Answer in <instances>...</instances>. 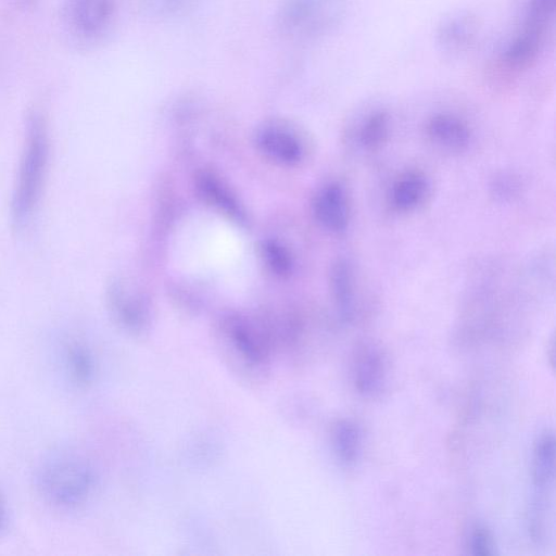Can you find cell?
Returning <instances> with one entry per match:
<instances>
[{
    "mask_svg": "<svg viewBox=\"0 0 556 556\" xmlns=\"http://www.w3.org/2000/svg\"><path fill=\"white\" fill-rule=\"evenodd\" d=\"M555 476V439L549 431L535 442L532 460V482L536 494L552 488Z\"/></svg>",
    "mask_w": 556,
    "mask_h": 556,
    "instance_id": "9a60e30c",
    "label": "cell"
},
{
    "mask_svg": "<svg viewBox=\"0 0 556 556\" xmlns=\"http://www.w3.org/2000/svg\"><path fill=\"white\" fill-rule=\"evenodd\" d=\"M37 486L49 504L61 509H75L84 505L92 494L96 473L80 456L58 454L39 468Z\"/></svg>",
    "mask_w": 556,
    "mask_h": 556,
    "instance_id": "7a4b0ae2",
    "label": "cell"
},
{
    "mask_svg": "<svg viewBox=\"0 0 556 556\" xmlns=\"http://www.w3.org/2000/svg\"><path fill=\"white\" fill-rule=\"evenodd\" d=\"M262 256L271 273L280 277L293 270V257L289 250L276 240H265L261 245Z\"/></svg>",
    "mask_w": 556,
    "mask_h": 556,
    "instance_id": "ac0fdd59",
    "label": "cell"
},
{
    "mask_svg": "<svg viewBox=\"0 0 556 556\" xmlns=\"http://www.w3.org/2000/svg\"><path fill=\"white\" fill-rule=\"evenodd\" d=\"M195 0H143L154 14L163 17H173L186 13Z\"/></svg>",
    "mask_w": 556,
    "mask_h": 556,
    "instance_id": "ffe728a7",
    "label": "cell"
},
{
    "mask_svg": "<svg viewBox=\"0 0 556 556\" xmlns=\"http://www.w3.org/2000/svg\"><path fill=\"white\" fill-rule=\"evenodd\" d=\"M106 303L115 321L131 332L142 331L149 320L148 307L139 293L121 278L106 287Z\"/></svg>",
    "mask_w": 556,
    "mask_h": 556,
    "instance_id": "ba28073f",
    "label": "cell"
},
{
    "mask_svg": "<svg viewBox=\"0 0 556 556\" xmlns=\"http://www.w3.org/2000/svg\"><path fill=\"white\" fill-rule=\"evenodd\" d=\"M224 352L230 363L248 374L263 371L269 358V341L253 324L240 316L226 318L223 326Z\"/></svg>",
    "mask_w": 556,
    "mask_h": 556,
    "instance_id": "277c9868",
    "label": "cell"
},
{
    "mask_svg": "<svg viewBox=\"0 0 556 556\" xmlns=\"http://www.w3.org/2000/svg\"><path fill=\"white\" fill-rule=\"evenodd\" d=\"M387 365L386 354L378 344L364 342L358 345L352 364L355 390L365 397L380 394L387 381Z\"/></svg>",
    "mask_w": 556,
    "mask_h": 556,
    "instance_id": "52a82bcc",
    "label": "cell"
},
{
    "mask_svg": "<svg viewBox=\"0 0 556 556\" xmlns=\"http://www.w3.org/2000/svg\"><path fill=\"white\" fill-rule=\"evenodd\" d=\"M426 135L435 148L450 153L463 152L471 142V129L468 124L451 113L431 116L426 124Z\"/></svg>",
    "mask_w": 556,
    "mask_h": 556,
    "instance_id": "8fae6325",
    "label": "cell"
},
{
    "mask_svg": "<svg viewBox=\"0 0 556 556\" xmlns=\"http://www.w3.org/2000/svg\"><path fill=\"white\" fill-rule=\"evenodd\" d=\"M194 187L200 198L237 224L247 223V214L235 192L216 173L200 169L194 175Z\"/></svg>",
    "mask_w": 556,
    "mask_h": 556,
    "instance_id": "30bf717a",
    "label": "cell"
},
{
    "mask_svg": "<svg viewBox=\"0 0 556 556\" xmlns=\"http://www.w3.org/2000/svg\"><path fill=\"white\" fill-rule=\"evenodd\" d=\"M332 443L338 459L345 466L354 465L362 446V434L357 424L349 419L338 421L333 428Z\"/></svg>",
    "mask_w": 556,
    "mask_h": 556,
    "instance_id": "e0dca14e",
    "label": "cell"
},
{
    "mask_svg": "<svg viewBox=\"0 0 556 556\" xmlns=\"http://www.w3.org/2000/svg\"><path fill=\"white\" fill-rule=\"evenodd\" d=\"M492 194L502 201L513 200L521 191V181L510 173L496 175L491 182Z\"/></svg>",
    "mask_w": 556,
    "mask_h": 556,
    "instance_id": "d6986e66",
    "label": "cell"
},
{
    "mask_svg": "<svg viewBox=\"0 0 556 556\" xmlns=\"http://www.w3.org/2000/svg\"><path fill=\"white\" fill-rule=\"evenodd\" d=\"M317 223L332 233L344 232L351 219V206L344 186L339 181L323 185L312 202Z\"/></svg>",
    "mask_w": 556,
    "mask_h": 556,
    "instance_id": "9c48e42d",
    "label": "cell"
},
{
    "mask_svg": "<svg viewBox=\"0 0 556 556\" xmlns=\"http://www.w3.org/2000/svg\"><path fill=\"white\" fill-rule=\"evenodd\" d=\"M116 11V0H66L64 20L76 40L93 43L109 33Z\"/></svg>",
    "mask_w": 556,
    "mask_h": 556,
    "instance_id": "5b68a950",
    "label": "cell"
},
{
    "mask_svg": "<svg viewBox=\"0 0 556 556\" xmlns=\"http://www.w3.org/2000/svg\"><path fill=\"white\" fill-rule=\"evenodd\" d=\"M2 522H3V508H2V505L0 503V528L2 526Z\"/></svg>",
    "mask_w": 556,
    "mask_h": 556,
    "instance_id": "603a6c76",
    "label": "cell"
},
{
    "mask_svg": "<svg viewBox=\"0 0 556 556\" xmlns=\"http://www.w3.org/2000/svg\"><path fill=\"white\" fill-rule=\"evenodd\" d=\"M255 143L265 157L279 165L295 166L305 159L303 138L283 122L271 121L261 126L255 134Z\"/></svg>",
    "mask_w": 556,
    "mask_h": 556,
    "instance_id": "8992f818",
    "label": "cell"
},
{
    "mask_svg": "<svg viewBox=\"0 0 556 556\" xmlns=\"http://www.w3.org/2000/svg\"><path fill=\"white\" fill-rule=\"evenodd\" d=\"M61 364L67 380L76 388H88L94 380L97 364L91 349L81 340L63 343Z\"/></svg>",
    "mask_w": 556,
    "mask_h": 556,
    "instance_id": "4fadbf2b",
    "label": "cell"
},
{
    "mask_svg": "<svg viewBox=\"0 0 556 556\" xmlns=\"http://www.w3.org/2000/svg\"><path fill=\"white\" fill-rule=\"evenodd\" d=\"M430 192V181L419 169L400 174L390 189V204L396 212L408 213L424 204Z\"/></svg>",
    "mask_w": 556,
    "mask_h": 556,
    "instance_id": "5bb4252c",
    "label": "cell"
},
{
    "mask_svg": "<svg viewBox=\"0 0 556 556\" xmlns=\"http://www.w3.org/2000/svg\"><path fill=\"white\" fill-rule=\"evenodd\" d=\"M471 35L469 30V23L464 21H455L446 25L443 34L446 43L459 45L465 42Z\"/></svg>",
    "mask_w": 556,
    "mask_h": 556,
    "instance_id": "7402d4cb",
    "label": "cell"
},
{
    "mask_svg": "<svg viewBox=\"0 0 556 556\" xmlns=\"http://www.w3.org/2000/svg\"><path fill=\"white\" fill-rule=\"evenodd\" d=\"M354 264L346 257L337 258L329 271V286L337 313L342 321L354 318L357 279Z\"/></svg>",
    "mask_w": 556,
    "mask_h": 556,
    "instance_id": "7c38bea8",
    "label": "cell"
},
{
    "mask_svg": "<svg viewBox=\"0 0 556 556\" xmlns=\"http://www.w3.org/2000/svg\"><path fill=\"white\" fill-rule=\"evenodd\" d=\"M554 8L555 0H530L522 29L503 54V63L509 71H523L536 60Z\"/></svg>",
    "mask_w": 556,
    "mask_h": 556,
    "instance_id": "3957f363",
    "label": "cell"
},
{
    "mask_svg": "<svg viewBox=\"0 0 556 556\" xmlns=\"http://www.w3.org/2000/svg\"><path fill=\"white\" fill-rule=\"evenodd\" d=\"M391 130L390 116L386 111L376 110L368 113L357 124L353 138L359 149L374 152L388 141Z\"/></svg>",
    "mask_w": 556,
    "mask_h": 556,
    "instance_id": "2e32d148",
    "label": "cell"
},
{
    "mask_svg": "<svg viewBox=\"0 0 556 556\" xmlns=\"http://www.w3.org/2000/svg\"><path fill=\"white\" fill-rule=\"evenodd\" d=\"M51 159V136L46 115L28 112L16 177L11 197V217L17 228L26 226L41 201Z\"/></svg>",
    "mask_w": 556,
    "mask_h": 556,
    "instance_id": "6da1fadb",
    "label": "cell"
},
{
    "mask_svg": "<svg viewBox=\"0 0 556 556\" xmlns=\"http://www.w3.org/2000/svg\"><path fill=\"white\" fill-rule=\"evenodd\" d=\"M469 547L476 556H490L495 553L493 538L490 531L482 526H476L470 532Z\"/></svg>",
    "mask_w": 556,
    "mask_h": 556,
    "instance_id": "44dd1931",
    "label": "cell"
}]
</instances>
